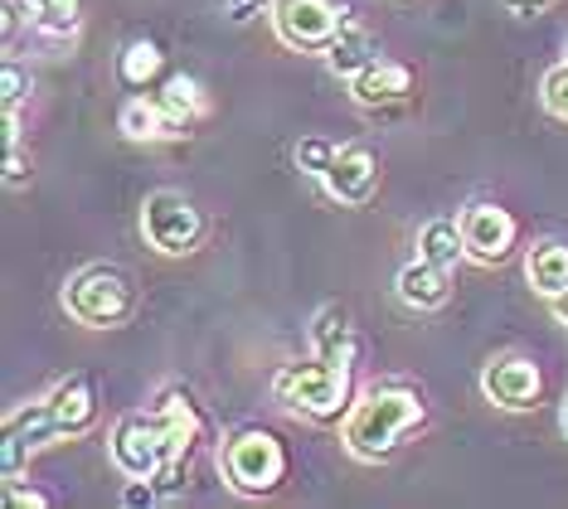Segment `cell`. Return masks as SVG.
<instances>
[{"label":"cell","mask_w":568,"mask_h":509,"mask_svg":"<svg viewBox=\"0 0 568 509\" xmlns=\"http://www.w3.org/2000/svg\"><path fill=\"white\" fill-rule=\"evenodd\" d=\"M49 441H59V427H54V413H49V398L20 403V408L6 413V447H0V476H6V486L24 476L30 456L44 451Z\"/></svg>","instance_id":"8"},{"label":"cell","mask_w":568,"mask_h":509,"mask_svg":"<svg viewBox=\"0 0 568 509\" xmlns=\"http://www.w3.org/2000/svg\"><path fill=\"white\" fill-rule=\"evenodd\" d=\"M122 136L126 141H165L175 132H171V116L161 112L156 98H132L122 108Z\"/></svg>","instance_id":"22"},{"label":"cell","mask_w":568,"mask_h":509,"mask_svg":"<svg viewBox=\"0 0 568 509\" xmlns=\"http://www.w3.org/2000/svg\"><path fill=\"white\" fill-rule=\"evenodd\" d=\"M141 238L156 247L161 257H185V253H195L204 238V214L195 208L190 194L156 190L141 204Z\"/></svg>","instance_id":"6"},{"label":"cell","mask_w":568,"mask_h":509,"mask_svg":"<svg viewBox=\"0 0 568 509\" xmlns=\"http://www.w3.org/2000/svg\"><path fill=\"white\" fill-rule=\"evenodd\" d=\"M418 257H428L433 267L457 272V263L467 257L462 224H452V218H433V224H423V233H418Z\"/></svg>","instance_id":"19"},{"label":"cell","mask_w":568,"mask_h":509,"mask_svg":"<svg viewBox=\"0 0 568 509\" xmlns=\"http://www.w3.org/2000/svg\"><path fill=\"white\" fill-rule=\"evenodd\" d=\"M394 292H398V302L413 306V311H443L452 302V272L433 267L428 257H418V263H408L398 272Z\"/></svg>","instance_id":"14"},{"label":"cell","mask_w":568,"mask_h":509,"mask_svg":"<svg viewBox=\"0 0 568 509\" xmlns=\"http://www.w3.org/2000/svg\"><path fill=\"white\" fill-rule=\"evenodd\" d=\"M321 185H326L331 200L345 204V208L369 204L374 190H379V155H374L369 146H341L331 170L321 175Z\"/></svg>","instance_id":"11"},{"label":"cell","mask_w":568,"mask_h":509,"mask_svg":"<svg viewBox=\"0 0 568 509\" xmlns=\"http://www.w3.org/2000/svg\"><path fill=\"white\" fill-rule=\"evenodd\" d=\"M219 471L239 495H273L287 480V447L267 427H239L219 447Z\"/></svg>","instance_id":"5"},{"label":"cell","mask_w":568,"mask_h":509,"mask_svg":"<svg viewBox=\"0 0 568 509\" xmlns=\"http://www.w3.org/2000/svg\"><path fill=\"white\" fill-rule=\"evenodd\" d=\"M312 349L321 359H335V364H351L355 359V325L341 306H321L312 316Z\"/></svg>","instance_id":"16"},{"label":"cell","mask_w":568,"mask_h":509,"mask_svg":"<svg viewBox=\"0 0 568 509\" xmlns=\"http://www.w3.org/2000/svg\"><path fill=\"white\" fill-rule=\"evenodd\" d=\"M559 427H564V437H568V398H564V413H559Z\"/></svg>","instance_id":"32"},{"label":"cell","mask_w":568,"mask_h":509,"mask_svg":"<svg viewBox=\"0 0 568 509\" xmlns=\"http://www.w3.org/2000/svg\"><path fill=\"white\" fill-rule=\"evenodd\" d=\"M156 102H161V112L171 116V132L175 136H185L190 126L204 116V93H200V83L195 78H185V73H171L165 78V88L156 93Z\"/></svg>","instance_id":"17"},{"label":"cell","mask_w":568,"mask_h":509,"mask_svg":"<svg viewBox=\"0 0 568 509\" xmlns=\"http://www.w3.org/2000/svg\"><path fill=\"white\" fill-rule=\"evenodd\" d=\"M273 398L282 408L316 417V423H331L351 408V364H335V359H296L282 364L273 374Z\"/></svg>","instance_id":"4"},{"label":"cell","mask_w":568,"mask_h":509,"mask_svg":"<svg viewBox=\"0 0 568 509\" xmlns=\"http://www.w3.org/2000/svg\"><path fill=\"white\" fill-rule=\"evenodd\" d=\"M49 413H54L59 437H83L93 432L102 403H98V378L93 374H69L63 384H54L49 394Z\"/></svg>","instance_id":"12"},{"label":"cell","mask_w":568,"mask_h":509,"mask_svg":"<svg viewBox=\"0 0 568 509\" xmlns=\"http://www.w3.org/2000/svg\"><path fill=\"white\" fill-rule=\"evenodd\" d=\"M122 500H126V505H161V490L151 486V480H132Z\"/></svg>","instance_id":"28"},{"label":"cell","mask_w":568,"mask_h":509,"mask_svg":"<svg viewBox=\"0 0 568 509\" xmlns=\"http://www.w3.org/2000/svg\"><path fill=\"white\" fill-rule=\"evenodd\" d=\"M200 432H204V417L195 408V398L185 388H165L156 398V408L118 417L108 451H112V466L126 480H156L165 466L190 461Z\"/></svg>","instance_id":"1"},{"label":"cell","mask_w":568,"mask_h":509,"mask_svg":"<svg viewBox=\"0 0 568 509\" xmlns=\"http://www.w3.org/2000/svg\"><path fill=\"white\" fill-rule=\"evenodd\" d=\"M6 505H10V509H49L54 500H49L44 490H34V486H20V480H10V486H6Z\"/></svg>","instance_id":"26"},{"label":"cell","mask_w":568,"mask_h":509,"mask_svg":"<svg viewBox=\"0 0 568 509\" xmlns=\"http://www.w3.org/2000/svg\"><path fill=\"white\" fill-rule=\"evenodd\" d=\"M549 6H554V0H506V10H510V16H520V20H529V16H545Z\"/></svg>","instance_id":"29"},{"label":"cell","mask_w":568,"mask_h":509,"mask_svg":"<svg viewBox=\"0 0 568 509\" xmlns=\"http://www.w3.org/2000/svg\"><path fill=\"white\" fill-rule=\"evenodd\" d=\"M481 394L506 413H529L545 394V378H539V364L525 355H500L481 369Z\"/></svg>","instance_id":"10"},{"label":"cell","mask_w":568,"mask_h":509,"mask_svg":"<svg viewBox=\"0 0 568 509\" xmlns=\"http://www.w3.org/2000/svg\"><path fill=\"white\" fill-rule=\"evenodd\" d=\"M24 180H30V165H24L20 146H6V185H10V190H20Z\"/></svg>","instance_id":"27"},{"label":"cell","mask_w":568,"mask_h":509,"mask_svg":"<svg viewBox=\"0 0 568 509\" xmlns=\"http://www.w3.org/2000/svg\"><path fill=\"white\" fill-rule=\"evenodd\" d=\"M257 6H263V0H224V10H229V20H253L257 16Z\"/></svg>","instance_id":"30"},{"label":"cell","mask_w":568,"mask_h":509,"mask_svg":"<svg viewBox=\"0 0 568 509\" xmlns=\"http://www.w3.org/2000/svg\"><path fill=\"white\" fill-rule=\"evenodd\" d=\"M549 311H554V320H559L564 330H568V286H564L559 296H549Z\"/></svg>","instance_id":"31"},{"label":"cell","mask_w":568,"mask_h":509,"mask_svg":"<svg viewBox=\"0 0 568 509\" xmlns=\"http://www.w3.org/2000/svg\"><path fill=\"white\" fill-rule=\"evenodd\" d=\"M24 10L49 39H73L83 30V0H24Z\"/></svg>","instance_id":"20"},{"label":"cell","mask_w":568,"mask_h":509,"mask_svg":"<svg viewBox=\"0 0 568 509\" xmlns=\"http://www.w3.org/2000/svg\"><path fill=\"white\" fill-rule=\"evenodd\" d=\"M30 69L24 63H16V59H6V73H0V108L6 112H20V102L30 98Z\"/></svg>","instance_id":"25"},{"label":"cell","mask_w":568,"mask_h":509,"mask_svg":"<svg viewBox=\"0 0 568 509\" xmlns=\"http://www.w3.org/2000/svg\"><path fill=\"white\" fill-rule=\"evenodd\" d=\"M428 423V403L413 384H369L351 408H345V423H341V441L355 461L365 466H379L404 447V441Z\"/></svg>","instance_id":"2"},{"label":"cell","mask_w":568,"mask_h":509,"mask_svg":"<svg viewBox=\"0 0 568 509\" xmlns=\"http://www.w3.org/2000/svg\"><path fill=\"white\" fill-rule=\"evenodd\" d=\"M345 24L335 0H273V34L296 54H326Z\"/></svg>","instance_id":"7"},{"label":"cell","mask_w":568,"mask_h":509,"mask_svg":"<svg viewBox=\"0 0 568 509\" xmlns=\"http://www.w3.org/2000/svg\"><path fill=\"white\" fill-rule=\"evenodd\" d=\"M63 311L88 330H118L136 316V282L118 263H88L63 282Z\"/></svg>","instance_id":"3"},{"label":"cell","mask_w":568,"mask_h":509,"mask_svg":"<svg viewBox=\"0 0 568 509\" xmlns=\"http://www.w3.org/2000/svg\"><path fill=\"white\" fill-rule=\"evenodd\" d=\"M374 59H379V49H374V34H369L359 20L345 16L341 34H335V44L326 49V69H331L335 78H355V73H365Z\"/></svg>","instance_id":"15"},{"label":"cell","mask_w":568,"mask_h":509,"mask_svg":"<svg viewBox=\"0 0 568 509\" xmlns=\"http://www.w3.org/2000/svg\"><path fill=\"white\" fill-rule=\"evenodd\" d=\"M539 102H545L549 116L568 122V63H554V69L545 73V83H539Z\"/></svg>","instance_id":"23"},{"label":"cell","mask_w":568,"mask_h":509,"mask_svg":"<svg viewBox=\"0 0 568 509\" xmlns=\"http://www.w3.org/2000/svg\"><path fill=\"white\" fill-rule=\"evenodd\" d=\"M351 93L359 108H394V102H404L413 93V73L394 59H374L365 73L351 78Z\"/></svg>","instance_id":"13"},{"label":"cell","mask_w":568,"mask_h":509,"mask_svg":"<svg viewBox=\"0 0 568 509\" xmlns=\"http://www.w3.org/2000/svg\"><path fill=\"white\" fill-rule=\"evenodd\" d=\"M525 277H529V286H535L539 296H559L564 286H568V247L564 243H535L529 247V257H525Z\"/></svg>","instance_id":"18"},{"label":"cell","mask_w":568,"mask_h":509,"mask_svg":"<svg viewBox=\"0 0 568 509\" xmlns=\"http://www.w3.org/2000/svg\"><path fill=\"white\" fill-rule=\"evenodd\" d=\"M161 69H165V54L151 44V39H132V44L118 54V78H122V88H132V93H141L151 78H161Z\"/></svg>","instance_id":"21"},{"label":"cell","mask_w":568,"mask_h":509,"mask_svg":"<svg viewBox=\"0 0 568 509\" xmlns=\"http://www.w3.org/2000/svg\"><path fill=\"white\" fill-rule=\"evenodd\" d=\"M462 243H467V257L481 267H500L510 257L515 238H520V224H515L510 208L490 204V200H476L462 208Z\"/></svg>","instance_id":"9"},{"label":"cell","mask_w":568,"mask_h":509,"mask_svg":"<svg viewBox=\"0 0 568 509\" xmlns=\"http://www.w3.org/2000/svg\"><path fill=\"white\" fill-rule=\"evenodd\" d=\"M335 151H341L335 141H326V136H306L302 146H296V165H302V175H316V180H321V175L331 170Z\"/></svg>","instance_id":"24"}]
</instances>
